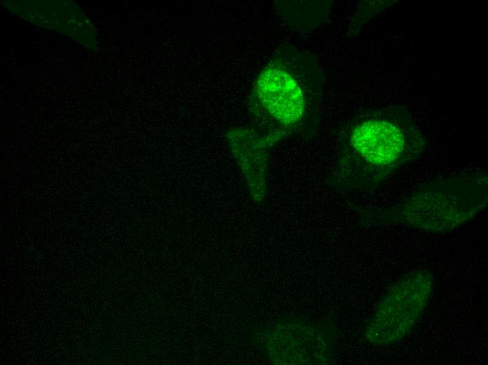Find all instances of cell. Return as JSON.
<instances>
[{"label":"cell","mask_w":488,"mask_h":365,"mask_svg":"<svg viewBox=\"0 0 488 365\" xmlns=\"http://www.w3.org/2000/svg\"><path fill=\"white\" fill-rule=\"evenodd\" d=\"M431 275L408 273L388 289L367 331L372 343L391 344L405 336L416 324L432 292Z\"/></svg>","instance_id":"obj_2"},{"label":"cell","mask_w":488,"mask_h":365,"mask_svg":"<svg viewBox=\"0 0 488 365\" xmlns=\"http://www.w3.org/2000/svg\"><path fill=\"white\" fill-rule=\"evenodd\" d=\"M292 64L283 56L266 68L257 82V93L264 107L279 123L290 126L304 114L312 79L303 71L302 64Z\"/></svg>","instance_id":"obj_4"},{"label":"cell","mask_w":488,"mask_h":365,"mask_svg":"<svg viewBox=\"0 0 488 365\" xmlns=\"http://www.w3.org/2000/svg\"><path fill=\"white\" fill-rule=\"evenodd\" d=\"M351 144L365 163V179L374 182L395 172L410 155L405 131L389 119L360 123L351 133Z\"/></svg>","instance_id":"obj_3"},{"label":"cell","mask_w":488,"mask_h":365,"mask_svg":"<svg viewBox=\"0 0 488 365\" xmlns=\"http://www.w3.org/2000/svg\"><path fill=\"white\" fill-rule=\"evenodd\" d=\"M485 178L473 175L424 185L395 205L391 216L422 229L454 227L484 206L487 199Z\"/></svg>","instance_id":"obj_1"}]
</instances>
